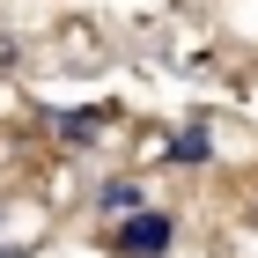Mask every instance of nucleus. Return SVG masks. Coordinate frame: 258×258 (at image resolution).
Segmentation results:
<instances>
[{"instance_id": "nucleus-3", "label": "nucleus", "mask_w": 258, "mask_h": 258, "mask_svg": "<svg viewBox=\"0 0 258 258\" xmlns=\"http://www.w3.org/2000/svg\"><path fill=\"white\" fill-rule=\"evenodd\" d=\"M140 199H148L140 184H111V192H103V207H111V214H140Z\"/></svg>"}, {"instance_id": "nucleus-1", "label": "nucleus", "mask_w": 258, "mask_h": 258, "mask_svg": "<svg viewBox=\"0 0 258 258\" xmlns=\"http://www.w3.org/2000/svg\"><path fill=\"white\" fill-rule=\"evenodd\" d=\"M118 251H125V258H162V251H170V221L140 207V214L125 221V236H118Z\"/></svg>"}, {"instance_id": "nucleus-2", "label": "nucleus", "mask_w": 258, "mask_h": 258, "mask_svg": "<svg viewBox=\"0 0 258 258\" xmlns=\"http://www.w3.org/2000/svg\"><path fill=\"white\" fill-rule=\"evenodd\" d=\"M170 155L177 162H207V125H184V133L170 140Z\"/></svg>"}]
</instances>
